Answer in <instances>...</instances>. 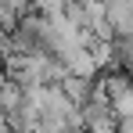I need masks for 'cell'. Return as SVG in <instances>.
<instances>
[{"instance_id": "1", "label": "cell", "mask_w": 133, "mask_h": 133, "mask_svg": "<svg viewBox=\"0 0 133 133\" xmlns=\"http://www.w3.org/2000/svg\"><path fill=\"white\" fill-rule=\"evenodd\" d=\"M94 83H97V76H72V72H65V79H61V90H65L68 97L83 108L87 104V97L94 94Z\"/></svg>"}, {"instance_id": "2", "label": "cell", "mask_w": 133, "mask_h": 133, "mask_svg": "<svg viewBox=\"0 0 133 133\" xmlns=\"http://www.w3.org/2000/svg\"><path fill=\"white\" fill-rule=\"evenodd\" d=\"M22 101H25V90L15 83V79H7L4 87H0V111L4 115H11L15 108H22Z\"/></svg>"}, {"instance_id": "3", "label": "cell", "mask_w": 133, "mask_h": 133, "mask_svg": "<svg viewBox=\"0 0 133 133\" xmlns=\"http://www.w3.org/2000/svg\"><path fill=\"white\" fill-rule=\"evenodd\" d=\"M111 108H115V115H119V119H133V87L119 90V94L111 97Z\"/></svg>"}, {"instance_id": "4", "label": "cell", "mask_w": 133, "mask_h": 133, "mask_svg": "<svg viewBox=\"0 0 133 133\" xmlns=\"http://www.w3.org/2000/svg\"><path fill=\"white\" fill-rule=\"evenodd\" d=\"M0 4H4L7 11H15L18 18H22V15H29V11H36V7H32V0H0Z\"/></svg>"}, {"instance_id": "5", "label": "cell", "mask_w": 133, "mask_h": 133, "mask_svg": "<svg viewBox=\"0 0 133 133\" xmlns=\"http://www.w3.org/2000/svg\"><path fill=\"white\" fill-rule=\"evenodd\" d=\"M119 133H133V119H119Z\"/></svg>"}]
</instances>
